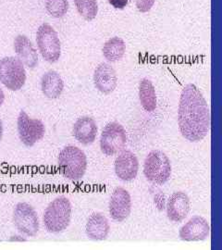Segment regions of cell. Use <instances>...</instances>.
I'll return each mask as SVG.
<instances>
[{
  "instance_id": "5",
  "label": "cell",
  "mask_w": 222,
  "mask_h": 250,
  "mask_svg": "<svg viewBox=\"0 0 222 250\" xmlns=\"http://www.w3.org/2000/svg\"><path fill=\"white\" fill-rule=\"evenodd\" d=\"M36 43L42 58L49 63L57 62L61 56V45L58 33L50 24H41L36 33Z\"/></svg>"
},
{
  "instance_id": "7",
  "label": "cell",
  "mask_w": 222,
  "mask_h": 250,
  "mask_svg": "<svg viewBox=\"0 0 222 250\" xmlns=\"http://www.w3.org/2000/svg\"><path fill=\"white\" fill-rule=\"evenodd\" d=\"M127 134L124 127L112 122L106 125L100 137V148L106 156H114L124 150Z\"/></svg>"
},
{
  "instance_id": "11",
  "label": "cell",
  "mask_w": 222,
  "mask_h": 250,
  "mask_svg": "<svg viewBox=\"0 0 222 250\" xmlns=\"http://www.w3.org/2000/svg\"><path fill=\"white\" fill-rule=\"evenodd\" d=\"M209 233L208 222L201 216H194L180 229L179 236L182 241H203L209 236Z\"/></svg>"
},
{
  "instance_id": "25",
  "label": "cell",
  "mask_w": 222,
  "mask_h": 250,
  "mask_svg": "<svg viewBox=\"0 0 222 250\" xmlns=\"http://www.w3.org/2000/svg\"><path fill=\"white\" fill-rule=\"evenodd\" d=\"M9 241L24 242V241H26V239H25V238H22V237H21V236H20V235H13V236H11V237H10V239H9Z\"/></svg>"
},
{
  "instance_id": "13",
  "label": "cell",
  "mask_w": 222,
  "mask_h": 250,
  "mask_svg": "<svg viewBox=\"0 0 222 250\" xmlns=\"http://www.w3.org/2000/svg\"><path fill=\"white\" fill-rule=\"evenodd\" d=\"M94 84L102 94H111L118 84V76L114 68L108 63H100L94 72Z\"/></svg>"
},
{
  "instance_id": "23",
  "label": "cell",
  "mask_w": 222,
  "mask_h": 250,
  "mask_svg": "<svg viewBox=\"0 0 222 250\" xmlns=\"http://www.w3.org/2000/svg\"><path fill=\"white\" fill-rule=\"evenodd\" d=\"M156 0H135V5L140 12L146 13L151 10Z\"/></svg>"
},
{
  "instance_id": "26",
  "label": "cell",
  "mask_w": 222,
  "mask_h": 250,
  "mask_svg": "<svg viewBox=\"0 0 222 250\" xmlns=\"http://www.w3.org/2000/svg\"><path fill=\"white\" fill-rule=\"evenodd\" d=\"M4 100H5V94H4L3 90L1 89V87H0V107L3 105Z\"/></svg>"
},
{
  "instance_id": "8",
  "label": "cell",
  "mask_w": 222,
  "mask_h": 250,
  "mask_svg": "<svg viewBox=\"0 0 222 250\" xmlns=\"http://www.w3.org/2000/svg\"><path fill=\"white\" fill-rule=\"evenodd\" d=\"M13 223L22 234L35 237L40 228V223L36 209L28 203H18L13 209Z\"/></svg>"
},
{
  "instance_id": "27",
  "label": "cell",
  "mask_w": 222,
  "mask_h": 250,
  "mask_svg": "<svg viewBox=\"0 0 222 250\" xmlns=\"http://www.w3.org/2000/svg\"><path fill=\"white\" fill-rule=\"evenodd\" d=\"M3 133H4V129H3V124H2V121L0 120V141L2 140Z\"/></svg>"
},
{
  "instance_id": "2",
  "label": "cell",
  "mask_w": 222,
  "mask_h": 250,
  "mask_svg": "<svg viewBox=\"0 0 222 250\" xmlns=\"http://www.w3.org/2000/svg\"><path fill=\"white\" fill-rule=\"evenodd\" d=\"M72 206L66 197L55 198L47 206L43 221L45 229L52 233L65 231L71 224Z\"/></svg>"
},
{
  "instance_id": "18",
  "label": "cell",
  "mask_w": 222,
  "mask_h": 250,
  "mask_svg": "<svg viewBox=\"0 0 222 250\" xmlns=\"http://www.w3.org/2000/svg\"><path fill=\"white\" fill-rule=\"evenodd\" d=\"M41 89L46 99H59L64 89L62 78L55 71L45 72L41 80Z\"/></svg>"
},
{
  "instance_id": "4",
  "label": "cell",
  "mask_w": 222,
  "mask_h": 250,
  "mask_svg": "<svg viewBox=\"0 0 222 250\" xmlns=\"http://www.w3.org/2000/svg\"><path fill=\"white\" fill-rule=\"evenodd\" d=\"M143 174L147 181L157 186H162L171 176V163L169 157L160 150H152L143 163Z\"/></svg>"
},
{
  "instance_id": "6",
  "label": "cell",
  "mask_w": 222,
  "mask_h": 250,
  "mask_svg": "<svg viewBox=\"0 0 222 250\" xmlns=\"http://www.w3.org/2000/svg\"><path fill=\"white\" fill-rule=\"evenodd\" d=\"M0 82L11 91L21 89L26 82L24 65L14 57H6L0 60Z\"/></svg>"
},
{
  "instance_id": "14",
  "label": "cell",
  "mask_w": 222,
  "mask_h": 250,
  "mask_svg": "<svg viewBox=\"0 0 222 250\" xmlns=\"http://www.w3.org/2000/svg\"><path fill=\"white\" fill-rule=\"evenodd\" d=\"M190 199L183 192L173 193L167 203V215L173 223H182L190 211Z\"/></svg>"
},
{
  "instance_id": "19",
  "label": "cell",
  "mask_w": 222,
  "mask_h": 250,
  "mask_svg": "<svg viewBox=\"0 0 222 250\" xmlns=\"http://www.w3.org/2000/svg\"><path fill=\"white\" fill-rule=\"evenodd\" d=\"M139 99L142 108L147 112H153L158 106L156 88L151 81L144 78L139 83Z\"/></svg>"
},
{
  "instance_id": "10",
  "label": "cell",
  "mask_w": 222,
  "mask_h": 250,
  "mask_svg": "<svg viewBox=\"0 0 222 250\" xmlns=\"http://www.w3.org/2000/svg\"><path fill=\"white\" fill-rule=\"evenodd\" d=\"M108 210L110 217L117 223L126 221L132 211V197L130 193L124 188H116L110 197Z\"/></svg>"
},
{
  "instance_id": "20",
  "label": "cell",
  "mask_w": 222,
  "mask_h": 250,
  "mask_svg": "<svg viewBox=\"0 0 222 250\" xmlns=\"http://www.w3.org/2000/svg\"><path fill=\"white\" fill-rule=\"evenodd\" d=\"M102 52L107 62H116L124 57L126 52V44L120 37H112L108 39L103 45Z\"/></svg>"
},
{
  "instance_id": "22",
  "label": "cell",
  "mask_w": 222,
  "mask_h": 250,
  "mask_svg": "<svg viewBox=\"0 0 222 250\" xmlns=\"http://www.w3.org/2000/svg\"><path fill=\"white\" fill-rule=\"evenodd\" d=\"M45 9L54 18H62L69 10L68 0H45Z\"/></svg>"
},
{
  "instance_id": "16",
  "label": "cell",
  "mask_w": 222,
  "mask_h": 250,
  "mask_svg": "<svg viewBox=\"0 0 222 250\" xmlns=\"http://www.w3.org/2000/svg\"><path fill=\"white\" fill-rule=\"evenodd\" d=\"M14 50L18 59L30 69L36 68L38 64V54L32 41L24 35H19L14 40Z\"/></svg>"
},
{
  "instance_id": "15",
  "label": "cell",
  "mask_w": 222,
  "mask_h": 250,
  "mask_svg": "<svg viewBox=\"0 0 222 250\" xmlns=\"http://www.w3.org/2000/svg\"><path fill=\"white\" fill-rule=\"evenodd\" d=\"M98 132V127L96 121L88 116L78 119L72 128L74 138L84 146H89L96 141Z\"/></svg>"
},
{
  "instance_id": "17",
  "label": "cell",
  "mask_w": 222,
  "mask_h": 250,
  "mask_svg": "<svg viewBox=\"0 0 222 250\" xmlns=\"http://www.w3.org/2000/svg\"><path fill=\"white\" fill-rule=\"evenodd\" d=\"M110 231V225L107 217L97 212L91 215L85 227V232L90 239L95 241L105 240Z\"/></svg>"
},
{
  "instance_id": "1",
  "label": "cell",
  "mask_w": 222,
  "mask_h": 250,
  "mask_svg": "<svg viewBox=\"0 0 222 250\" xmlns=\"http://www.w3.org/2000/svg\"><path fill=\"white\" fill-rule=\"evenodd\" d=\"M210 124V111L204 96L195 84L188 83L182 91L178 109L181 134L190 142H200L208 134Z\"/></svg>"
},
{
  "instance_id": "24",
  "label": "cell",
  "mask_w": 222,
  "mask_h": 250,
  "mask_svg": "<svg viewBox=\"0 0 222 250\" xmlns=\"http://www.w3.org/2000/svg\"><path fill=\"white\" fill-rule=\"evenodd\" d=\"M129 0H108V3L116 9H123L128 5Z\"/></svg>"
},
{
  "instance_id": "12",
  "label": "cell",
  "mask_w": 222,
  "mask_h": 250,
  "mask_svg": "<svg viewBox=\"0 0 222 250\" xmlns=\"http://www.w3.org/2000/svg\"><path fill=\"white\" fill-rule=\"evenodd\" d=\"M139 170V161L136 155L130 150H122L116 158L115 172L118 178L130 182L136 178Z\"/></svg>"
},
{
  "instance_id": "21",
  "label": "cell",
  "mask_w": 222,
  "mask_h": 250,
  "mask_svg": "<svg viewBox=\"0 0 222 250\" xmlns=\"http://www.w3.org/2000/svg\"><path fill=\"white\" fill-rule=\"evenodd\" d=\"M79 14L85 21H91L97 18L98 13V0H74Z\"/></svg>"
},
{
  "instance_id": "3",
  "label": "cell",
  "mask_w": 222,
  "mask_h": 250,
  "mask_svg": "<svg viewBox=\"0 0 222 250\" xmlns=\"http://www.w3.org/2000/svg\"><path fill=\"white\" fill-rule=\"evenodd\" d=\"M59 166L61 172L71 181H79L85 174L87 169V158L84 152L74 146L64 147L59 155Z\"/></svg>"
},
{
  "instance_id": "9",
  "label": "cell",
  "mask_w": 222,
  "mask_h": 250,
  "mask_svg": "<svg viewBox=\"0 0 222 250\" xmlns=\"http://www.w3.org/2000/svg\"><path fill=\"white\" fill-rule=\"evenodd\" d=\"M19 137L26 146H34L44 138L45 134L44 125L38 119H33L21 110L18 117Z\"/></svg>"
}]
</instances>
